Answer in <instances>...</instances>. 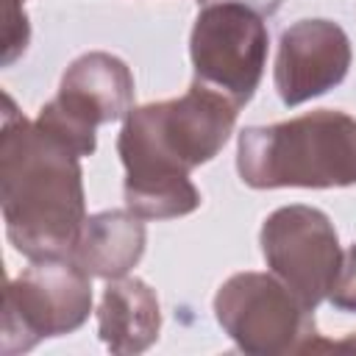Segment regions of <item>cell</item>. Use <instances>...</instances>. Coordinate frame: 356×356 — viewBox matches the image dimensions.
<instances>
[{
  "label": "cell",
  "mask_w": 356,
  "mask_h": 356,
  "mask_svg": "<svg viewBox=\"0 0 356 356\" xmlns=\"http://www.w3.org/2000/svg\"><path fill=\"white\" fill-rule=\"evenodd\" d=\"M236 117L239 106L200 81H192L181 97L131 108L117 136L125 206L142 220L192 214L200 189L189 172L225 147Z\"/></svg>",
  "instance_id": "1"
},
{
  "label": "cell",
  "mask_w": 356,
  "mask_h": 356,
  "mask_svg": "<svg viewBox=\"0 0 356 356\" xmlns=\"http://www.w3.org/2000/svg\"><path fill=\"white\" fill-rule=\"evenodd\" d=\"M0 206L8 242L31 261L70 256L86 220L81 156L6 95L0 134Z\"/></svg>",
  "instance_id": "2"
},
{
  "label": "cell",
  "mask_w": 356,
  "mask_h": 356,
  "mask_svg": "<svg viewBox=\"0 0 356 356\" xmlns=\"http://www.w3.org/2000/svg\"><path fill=\"white\" fill-rule=\"evenodd\" d=\"M236 172L250 189H334L356 184V117L317 108L286 122L248 125Z\"/></svg>",
  "instance_id": "3"
},
{
  "label": "cell",
  "mask_w": 356,
  "mask_h": 356,
  "mask_svg": "<svg viewBox=\"0 0 356 356\" xmlns=\"http://www.w3.org/2000/svg\"><path fill=\"white\" fill-rule=\"evenodd\" d=\"M214 317L242 353L281 356L331 350L309 309L273 273H236L214 295Z\"/></svg>",
  "instance_id": "4"
},
{
  "label": "cell",
  "mask_w": 356,
  "mask_h": 356,
  "mask_svg": "<svg viewBox=\"0 0 356 356\" xmlns=\"http://www.w3.org/2000/svg\"><path fill=\"white\" fill-rule=\"evenodd\" d=\"M92 312V275L70 256L31 261L3 298V353L17 356L47 337L78 331Z\"/></svg>",
  "instance_id": "5"
},
{
  "label": "cell",
  "mask_w": 356,
  "mask_h": 356,
  "mask_svg": "<svg viewBox=\"0 0 356 356\" xmlns=\"http://www.w3.org/2000/svg\"><path fill=\"white\" fill-rule=\"evenodd\" d=\"M134 108V75L111 53L92 50L78 56L61 75L58 95L39 108L36 125L81 159L97 147V125L125 120Z\"/></svg>",
  "instance_id": "6"
},
{
  "label": "cell",
  "mask_w": 356,
  "mask_h": 356,
  "mask_svg": "<svg viewBox=\"0 0 356 356\" xmlns=\"http://www.w3.org/2000/svg\"><path fill=\"white\" fill-rule=\"evenodd\" d=\"M267 44L270 33L261 14L236 3L200 6L189 33L195 81L228 95L242 108L264 75Z\"/></svg>",
  "instance_id": "7"
},
{
  "label": "cell",
  "mask_w": 356,
  "mask_h": 356,
  "mask_svg": "<svg viewBox=\"0 0 356 356\" xmlns=\"http://www.w3.org/2000/svg\"><path fill=\"white\" fill-rule=\"evenodd\" d=\"M261 256L309 309L328 300L342 264V248L331 217L314 206H281L261 222Z\"/></svg>",
  "instance_id": "8"
},
{
  "label": "cell",
  "mask_w": 356,
  "mask_h": 356,
  "mask_svg": "<svg viewBox=\"0 0 356 356\" xmlns=\"http://www.w3.org/2000/svg\"><path fill=\"white\" fill-rule=\"evenodd\" d=\"M353 50L348 33L331 19H298L278 42L275 92L284 106H300L339 86L350 70Z\"/></svg>",
  "instance_id": "9"
},
{
  "label": "cell",
  "mask_w": 356,
  "mask_h": 356,
  "mask_svg": "<svg viewBox=\"0 0 356 356\" xmlns=\"http://www.w3.org/2000/svg\"><path fill=\"white\" fill-rule=\"evenodd\" d=\"M145 222L131 209H106L89 214L75 236L70 259L92 278H122L145 253Z\"/></svg>",
  "instance_id": "10"
},
{
  "label": "cell",
  "mask_w": 356,
  "mask_h": 356,
  "mask_svg": "<svg viewBox=\"0 0 356 356\" xmlns=\"http://www.w3.org/2000/svg\"><path fill=\"white\" fill-rule=\"evenodd\" d=\"M161 331V309L156 292L142 278H114L103 289L97 306V334L117 356L147 350Z\"/></svg>",
  "instance_id": "11"
},
{
  "label": "cell",
  "mask_w": 356,
  "mask_h": 356,
  "mask_svg": "<svg viewBox=\"0 0 356 356\" xmlns=\"http://www.w3.org/2000/svg\"><path fill=\"white\" fill-rule=\"evenodd\" d=\"M328 303L339 312H356V242L342 253V264L331 284Z\"/></svg>",
  "instance_id": "12"
},
{
  "label": "cell",
  "mask_w": 356,
  "mask_h": 356,
  "mask_svg": "<svg viewBox=\"0 0 356 356\" xmlns=\"http://www.w3.org/2000/svg\"><path fill=\"white\" fill-rule=\"evenodd\" d=\"M31 42V25L22 6H6V31H3V64H14Z\"/></svg>",
  "instance_id": "13"
},
{
  "label": "cell",
  "mask_w": 356,
  "mask_h": 356,
  "mask_svg": "<svg viewBox=\"0 0 356 356\" xmlns=\"http://www.w3.org/2000/svg\"><path fill=\"white\" fill-rule=\"evenodd\" d=\"M211 3H236V6H245L261 17H273L284 0H197V6H211Z\"/></svg>",
  "instance_id": "14"
},
{
  "label": "cell",
  "mask_w": 356,
  "mask_h": 356,
  "mask_svg": "<svg viewBox=\"0 0 356 356\" xmlns=\"http://www.w3.org/2000/svg\"><path fill=\"white\" fill-rule=\"evenodd\" d=\"M331 350H356V334L342 342H331Z\"/></svg>",
  "instance_id": "15"
},
{
  "label": "cell",
  "mask_w": 356,
  "mask_h": 356,
  "mask_svg": "<svg viewBox=\"0 0 356 356\" xmlns=\"http://www.w3.org/2000/svg\"><path fill=\"white\" fill-rule=\"evenodd\" d=\"M25 0H6V6H22Z\"/></svg>",
  "instance_id": "16"
}]
</instances>
